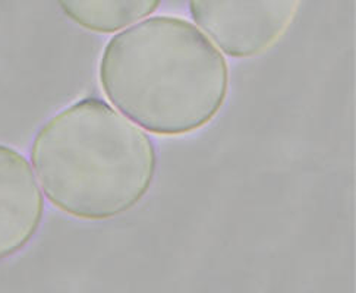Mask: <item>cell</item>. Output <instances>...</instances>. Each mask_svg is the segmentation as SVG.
Wrapping results in <instances>:
<instances>
[{
  "instance_id": "5b68a950",
  "label": "cell",
  "mask_w": 356,
  "mask_h": 293,
  "mask_svg": "<svg viewBox=\"0 0 356 293\" xmlns=\"http://www.w3.org/2000/svg\"><path fill=\"white\" fill-rule=\"evenodd\" d=\"M65 15L92 33L112 34L152 15L161 0H56Z\"/></svg>"
},
{
  "instance_id": "6da1fadb",
  "label": "cell",
  "mask_w": 356,
  "mask_h": 293,
  "mask_svg": "<svg viewBox=\"0 0 356 293\" xmlns=\"http://www.w3.org/2000/svg\"><path fill=\"white\" fill-rule=\"evenodd\" d=\"M99 81L111 103L141 128L179 136L220 113L230 75L222 52L194 24L159 15L111 38Z\"/></svg>"
},
{
  "instance_id": "277c9868",
  "label": "cell",
  "mask_w": 356,
  "mask_h": 293,
  "mask_svg": "<svg viewBox=\"0 0 356 293\" xmlns=\"http://www.w3.org/2000/svg\"><path fill=\"white\" fill-rule=\"evenodd\" d=\"M44 216V200L30 163L0 144V261L29 245Z\"/></svg>"
},
{
  "instance_id": "7a4b0ae2",
  "label": "cell",
  "mask_w": 356,
  "mask_h": 293,
  "mask_svg": "<svg viewBox=\"0 0 356 293\" xmlns=\"http://www.w3.org/2000/svg\"><path fill=\"white\" fill-rule=\"evenodd\" d=\"M31 161L47 200L87 221L131 212L157 171L152 139L95 97L72 103L40 128Z\"/></svg>"
},
{
  "instance_id": "3957f363",
  "label": "cell",
  "mask_w": 356,
  "mask_h": 293,
  "mask_svg": "<svg viewBox=\"0 0 356 293\" xmlns=\"http://www.w3.org/2000/svg\"><path fill=\"white\" fill-rule=\"evenodd\" d=\"M300 0H189L195 24L227 56L251 59L275 46Z\"/></svg>"
}]
</instances>
